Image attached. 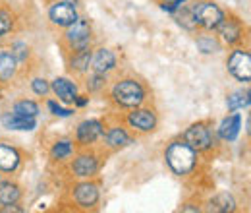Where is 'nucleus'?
<instances>
[{"mask_svg":"<svg viewBox=\"0 0 251 213\" xmlns=\"http://www.w3.org/2000/svg\"><path fill=\"white\" fill-rule=\"evenodd\" d=\"M228 109L230 111H238V109H244L250 105V91H236L228 97Z\"/></svg>","mask_w":251,"mask_h":213,"instance_id":"22","label":"nucleus"},{"mask_svg":"<svg viewBox=\"0 0 251 213\" xmlns=\"http://www.w3.org/2000/svg\"><path fill=\"white\" fill-rule=\"evenodd\" d=\"M68 28H70V30L66 33V39H68L70 47H72L74 51L87 49L89 39H91V26H89V22L77 18V20H75L72 26H68Z\"/></svg>","mask_w":251,"mask_h":213,"instance_id":"4","label":"nucleus"},{"mask_svg":"<svg viewBox=\"0 0 251 213\" xmlns=\"http://www.w3.org/2000/svg\"><path fill=\"white\" fill-rule=\"evenodd\" d=\"M166 163L176 175H188L195 167V150L186 142H174L166 150Z\"/></svg>","mask_w":251,"mask_h":213,"instance_id":"1","label":"nucleus"},{"mask_svg":"<svg viewBox=\"0 0 251 213\" xmlns=\"http://www.w3.org/2000/svg\"><path fill=\"white\" fill-rule=\"evenodd\" d=\"M89 62H91V53H89L87 49H81V51H77V53L74 55V59H72V68L77 70V72H83V70L89 68Z\"/></svg>","mask_w":251,"mask_h":213,"instance_id":"24","label":"nucleus"},{"mask_svg":"<svg viewBox=\"0 0 251 213\" xmlns=\"http://www.w3.org/2000/svg\"><path fill=\"white\" fill-rule=\"evenodd\" d=\"M164 2H170V4H180V2H184V0H164Z\"/></svg>","mask_w":251,"mask_h":213,"instance_id":"34","label":"nucleus"},{"mask_svg":"<svg viewBox=\"0 0 251 213\" xmlns=\"http://www.w3.org/2000/svg\"><path fill=\"white\" fill-rule=\"evenodd\" d=\"M14 113L16 115H20V117H27V119H35L37 115H39V107H37V103H33V101H18L16 105H14Z\"/></svg>","mask_w":251,"mask_h":213,"instance_id":"21","label":"nucleus"},{"mask_svg":"<svg viewBox=\"0 0 251 213\" xmlns=\"http://www.w3.org/2000/svg\"><path fill=\"white\" fill-rule=\"evenodd\" d=\"M102 134V124L99 121H85L79 124L77 128V140L87 146V144H93L95 140Z\"/></svg>","mask_w":251,"mask_h":213,"instance_id":"8","label":"nucleus"},{"mask_svg":"<svg viewBox=\"0 0 251 213\" xmlns=\"http://www.w3.org/2000/svg\"><path fill=\"white\" fill-rule=\"evenodd\" d=\"M49 109H50L56 117H70V115H72V111H70V109H62V107H58L54 101H50V103H49Z\"/></svg>","mask_w":251,"mask_h":213,"instance_id":"31","label":"nucleus"},{"mask_svg":"<svg viewBox=\"0 0 251 213\" xmlns=\"http://www.w3.org/2000/svg\"><path fill=\"white\" fill-rule=\"evenodd\" d=\"M75 202L81 208H93L95 204L99 202V190L95 184H79L75 188Z\"/></svg>","mask_w":251,"mask_h":213,"instance_id":"9","label":"nucleus"},{"mask_svg":"<svg viewBox=\"0 0 251 213\" xmlns=\"http://www.w3.org/2000/svg\"><path fill=\"white\" fill-rule=\"evenodd\" d=\"M228 70L234 78L240 82H250L251 80V57L246 51H234L228 59Z\"/></svg>","mask_w":251,"mask_h":213,"instance_id":"5","label":"nucleus"},{"mask_svg":"<svg viewBox=\"0 0 251 213\" xmlns=\"http://www.w3.org/2000/svg\"><path fill=\"white\" fill-rule=\"evenodd\" d=\"M10 30H12V18H10L8 12L0 10V37H2L4 33H8Z\"/></svg>","mask_w":251,"mask_h":213,"instance_id":"28","label":"nucleus"},{"mask_svg":"<svg viewBox=\"0 0 251 213\" xmlns=\"http://www.w3.org/2000/svg\"><path fill=\"white\" fill-rule=\"evenodd\" d=\"M97 159L93 155H79L75 161H74V173L77 177H91L97 171Z\"/></svg>","mask_w":251,"mask_h":213,"instance_id":"14","label":"nucleus"},{"mask_svg":"<svg viewBox=\"0 0 251 213\" xmlns=\"http://www.w3.org/2000/svg\"><path fill=\"white\" fill-rule=\"evenodd\" d=\"M176 20H178V24H180L182 28H186V30L197 28V22H195V16H193V8H186V6H184L182 10H178Z\"/></svg>","mask_w":251,"mask_h":213,"instance_id":"25","label":"nucleus"},{"mask_svg":"<svg viewBox=\"0 0 251 213\" xmlns=\"http://www.w3.org/2000/svg\"><path fill=\"white\" fill-rule=\"evenodd\" d=\"M25 51H27V45H24V43H16V45H14V59H16V61H18V59L24 61V59L27 57Z\"/></svg>","mask_w":251,"mask_h":213,"instance_id":"30","label":"nucleus"},{"mask_svg":"<svg viewBox=\"0 0 251 213\" xmlns=\"http://www.w3.org/2000/svg\"><path fill=\"white\" fill-rule=\"evenodd\" d=\"M129 124L133 126V128H139V130H143V132H147V130H153L155 128V115L151 113V111H145V109H141V111H133L131 115H129Z\"/></svg>","mask_w":251,"mask_h":213,"instance_id":"11","label":"nucleus"},{"mask_svg":"<svg viewBox=\"0 0 251 213\" xmlns=\"http://www.w3.org/2000/svg\"><path fill=\"white\" fill-rule=\"evenodd\" d=\"M49 16H50L52 24H56V26H62V28H68V26H72V24L77 20L75 8H74L70 2H58V4H54V6L50 8Z\"/></svg>","mask_w":251,"mask_h":213,"instance_id":"7","label":"nucleus"},{"mask_svg":"<svg viewBox=\"0 0 251 213\" xmlns=\"http://www.w3.org/2000/svg\"><path fill=\"white\" fill-rule=\"evenodd\" d=\"M236 202L230 194H219L211 200V212H234Z\"/></svg>","mask_w":251,"mask_h":213,"instance_id":"20","label":"nucleus"},{"mask_svg":"<svg viewBox=\"0 0 251 213\" xmlns=\"http://www.w3.org/2000/svg\"><path fill=\"white\" fill-rule=\"evenodd\" d=\"M219 28H220V35H222V37H224V41H228V43L238 41V39H240V35H242V28H240V24H238V22H234V20H222Z\"/></svg>","mask_w":251,"mask_h":213,"instance_id":"17","label":"nucleus"},{"mask_svg":"<svg viewBox=\"0 0 251 213\" xmlns=\"http://www.w3.org/2000/svg\"><path fill=\"white\" fill-rule=\"evenodd\" d=\"M193 16H195L197 26H201L205 30L219 28L220 22L224 20L222 10H220L217 4H213V2H201V4L193 6Z\"/></svg>","mask_w":251,"mask_h":213,"instance_id":"3","label":"nucleus"},{"mask_svg":"<svg viewBox=\"0 0 251 213\" xmlns=\"http://www.w3.org/2000/svg\"><path fill=\"white\" fill-rule=\"evenodd\" d=\"M20 165V155L14 148L0 144V169L2 171H14Z\"/></svg>","mask_w":251,"mask_h":213,"instance_id":"16","label":"nucleus"},{"mask_svg":"<svg viewBox=\"0 0 251 213\" xmlns=\"http://www.w3.org/2000/svg\"><path fill=\"white\" fill-rule=\"evenodd\" d=\"M70 153H72V144L70 142H58L52 148V157L54 159H66Z\"/></svg>","mask_w":251,"mask_h":213,"instance_id":"27","label":"nucleus"},{"mask_svg":"<svg viewBox=\"0 0 251 213\" xmlns=\"http://www.w3.org/2000/svg\"><path fill=\"white\" fill-rule=\"evenodd\" d=\"M106 140H108V144H110L112 148H122V146H127V144L131 142L129 136L126 134V130H122V128H112V130L108 132Z\"/></svg>","mask_w":251,"mask_h":213,"instance_id":"23","label":"nucleus"},{"mask_svg":"<svg viewBox=\"0 0 251 213\" xmlns=\"http://www.w3.org/2000/svg\"><path fill=\"white\" fill-rule=\"evenodd\" d=\"M16 74V59L14 55L0 53V82L10 80Z\"/></svg>","mask_w":251,"mask_h":213,"instance_id":"19","label":"nucleus"},{"mask_svg":"<svg viewBox=\"0 0 251 213\" xmlns=\"http://www.w3.org/2000/svg\"><path fill=\"white\" fill-rule=\"evenodd\" d=\"M52 90L64 103H74L75 101V86L66 78H56L52 82Z\"/></svg>","mask_w":251,"mask_h":213,"instance_id":"15","label":"nucleus"},{"mask_svg":"<svg viewBox=\"0 0 251 213\" xmlns=\"http://www.w3.org/2000/svg\"><path fill=\"white\" fill-rule=\"evenodd\" d=\"M114 66H116V57H114L112 51H108V49H100V51L95 55V59H93L95 72L104 74V72L112 70Z\"/></svg>","mask_w":251,"mask_h":213,"instance_id":"13","label":"nucleus"},{"mask_svg":"<svg viewBox=\"0 0 251 213\" xmlns=\"http://www.w3.org/2000/svg\"><path fill=\"white\" fill-rule=\"evenodd\" d=\"M112 97L122 107H137L145 99V91L135 80H124V82L114 86Z\"/></svg>","mask_w":251,"mask_h":213,"instance_id":"2","label":"nucleus"},{"mask_svg":"<svg viewBox=\"0 0 251 213\" xmlns=\"http://www.w3.org/2000/svg\"><path fill=\"white\" fill-rule=\"evenodd\" d=\"M20 200V188L12 183L0 184V204L2 206H12Z\"/></svg>","mask_w":251,"mask_h":213,"instance_id":"18","label":"nucleus"},{"mask_svg":"<svg viewBox=\"0 0 251 213\" xmlns=\"http://www.w3.org/2000/svg\"><path fill=\"white\" fill-rule=\"evenodd\" d=\"M186 144L191 146L193 150L197 152H203V150H209L213 140H211V132L203 126V124H193L186 132Z\"/></svg>","mask_w":251,"mask_h":213,"instance_id":"6","label":"nucleus"},{"mask_svg":"<svg viewBox=\"0 0 251 213\" xmlns=\"http://www.w3.org/2000/svg\"><path fill=\"white\" fill-rule=\"evenodd\" d=\"M31 88L37 95H45V93L49 91V84H47L45 80H41V78H35V80H33Z\"/></svg>","mask_w":251,"mask_h":213,"instance_id":"29","label":"nucleus"},{"mask_svg":"<svg viewBox=\"0 0 251 213\" xmlns=\"http://www.w3.org/2000/svg\"><path fill=\"white\" fill-rule=\"evenodd\" d=\"M197 47H199L203 53H217L220 49L219 43H217L213 37H201V39L197 41Z\"/></svg>","mask_w":251,"mask_h":213,"instance_id":"26","label":"nucleus"},{"mask_svg":"<svg viewBox=\"0 0 251 213\" xmlns=\"http://www.w3.org/2000/svg\"><path fill=\"white\" fill-rule=\"evenodd\" d=\"M2 124L8 130H33L35 128V119L20 117L16 113H6V115H2Z\"/></svg>","mask_w":251,"mask_h":213,"instance_id":"12","label":"nucleus"},{"mask_svg":"<svg viewBox=\"0 0 251 213\" xmlns=\"http://www.w3.org/2000/svg\"><path fill=\"white\" fill-rule=\"evenodd\" d=\"M240 128H242V117L240 115H232L228 119L220 122V128H219V136L222 140L226 142H234L240 134Z\"/></svg>","mask_w":251,"mask_h":213,"instance_id":"10","label":"nucleus"},{"mask_svg":"<svg viewBox=\"0 0 251 213\" xmlns=\"http://www.w3.org/2000/svg\"><path fill=\"white\" fill-rule=\"evenodd\" d=\"M102 86H104V78H102V74H99V72H97V76H93V78H91L89 90H93V91H97V90H100Z\"/></svg>","mask_w":251,"mask_h":213,"instance_id":"32","label":"nucleus"},{"mask_svg":"<svg viewBox=\"0 0 251 213\" xmlns=\"http://www.w3.org/2000/svg\"><path fill=\"white\" fill-rule=\"evenodd\" d=\"M4 212H22V208H16V206L12 204V208H10V206H6V208H4Z\"/></svg>","mask_w":251,"mask_h":213,"instance_id":"33","label":"nucleus"}]
</instances>
